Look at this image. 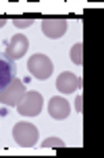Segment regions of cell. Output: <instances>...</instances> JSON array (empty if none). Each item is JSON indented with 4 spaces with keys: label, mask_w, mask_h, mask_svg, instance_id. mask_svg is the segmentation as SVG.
Wrapping results in <instances>:
<instances>
[{
    "label": "cell",
    "mask_w": 104,
    "mask_h": 158,
    "mask_svg": "<svg viewBox=\"0 0 104 158\" xmlns=\"http://www.w3.org/2000/svg\"><path fill=\"white\" fill-rule=\"evenodd\" d=\"M42 146H44V148H60V146H64V142L60 137H46V139L42 142Z\"/></svg>",
    "instance_id": "cell-11"
},
{
    "label": "cell",
    "mask_w": 104,
    "mask_h": 158,
    "mask_svg": "<svg viewBox=\"0 0 104 158\" xmlns=\"http://www.w3.org/2000/svg\"><path fill=\"white\" fill-rule=\"evenodd\" d=\"M13 137H15V142L19 146L31 148L40 139V131H38V127L33 125V123L21 121V123H15V127H13Z\"/></svg>",
    "instance_id": "cell-1"
},
{
    "label": "cell",
    "mask_w": 104,
    "mask_h": 158,
    "mask_svg": "<svg viewBox=\"0 0 104 158\" xmlns=\"http://www.w3.org/2000/svg\"><path fill=\"white\" fill-rule=\"evenodd\" d=\"M48 114L52 118H56V121H64L71 114V106H69V102L64 100L63 96H54L48 102Z\"/></svg>",
    "instance_id": "cell-8"
},
{
    "label": "cell",
    "mask_w": 104,
    "mask_h": 158,
    "mask_svg": "<svg viewBox=\"0 0 104 158\" xmlns=\"http://www.w3.org/2000/svg\"><path fill=\"white\" fill-rule=\"evenodd\" d=\"M69 29V21L67 19H56V17H50V19H42V33L50 40L63 38Z\"/></svg>",
    "instance_id": "cell-6"
},
{
    "label": "cell",
    "mask_w": 104,
    "mask_h": 158,
    "mask_svg": "<svg viewBox=\"0 0 104 158\" xmlns=\"http://www.w3.org/2000/svg\"><path fill=\"white\" fill-rule=\"evenodd\" d=\"M27 71L31 73L35 79H48L50 75H52V71H54V64H52V60H50V56L46 54H33L31 58H29V63H27Z\"/></svg>",
    "instance_id": "cell-2"
},
{
    "label": "cell",
    "mask_w": 104,
    "mask_h": 158,
    "mask_svg": "<svg viewBox=\"0 0 104 158\" xmlns=\"http://www.w3.org/2000/svg\"><path fill=\"white\" fill-rule=\"evenodd\" d=\"M42 106H44V100H42L40 92H25L21 102L17 104V110L23 117H35L42 112Z\"/></svg>",
    "instance_id": "cell-4"
},
{
    "label": "cell",
    "mask_w": 104,
    "mask_h": 158,
    "mask_svg": "<svg viewBox=\"0 0 104 158\" xmlns=\"http://www.w3.org/2000/svg\"><path fill=\"white\" fill-rule=\"evenodd\" d=\"M6 21H8L6 17H0V29H2V27H4V25H6Z\"/></svg>",
    "instance_id": "cell-14"
},
{
    "label": "cell",
    "mask_w": 104,
    "mask_h": 158,
    "mask_svg": "<svg viewBox=\"0 0 104 158\" xmlns=\"http://www.w3.org/2000/svg\"><path fill=\"white\" fill-rule=\"evenodd\" d=\"M25 96V85L19 77H13L4 89H0V102L4 106H17Z\"/></svg>",
    "instance_id": "cell-3"
},
{
    "label": "cell",
    "mask_w": 104,
    "mask_h": 158,
    "mask_svg": "<svg viewBox=\"0 0 104 158\" xmlns=\"http://www.w3.org/2000/svg\"><path fill=\"white\" fill-rule=\"evenodd\" d=\"M75 110L83 112V96H77V100H75Z\"/></svg>",
    "instance_id": "cell-13"
},
{
    "label": "cell",
    "mask_w": 104,
    "mask_h": 158,
    "mask_svg": "<svg viewBox=\"0 0 104 158\" xmlns=\"http://www.w3.org/2000/svg\"><path fill=\"white\" fill-rule=\"evenodd\" d=\"M6 114H8L6 108H0V117H6Z\"/></svg>",
    "instance_id": "cell-15"
},
{
    "label": "cell",
    "mask_w": 104,
    "mask_h": 158,
    "mask_svg": "<svg viewBox=\"0 0 104 158\" xmlns=\"http://www.w3.org/2000/svg\"><path fill=\"white\" fill-rule=\"evenodd\" d=\"M13 23H15L17 29H25V27H31L33 25V19H21V17H17Z\"/></svg>",
    "instance_id": "cell-12"
},
{
    "label": "cell",
    "mask_w": 104,
    "mask_h": 158,
    "mask_svg": "<svg viewBox=\"0 0 104 158\" xmlns=\"http://www.w3.org/2000/svg\"><path fill=\"white\" fill-rule=\"evenodd\" d=\"M81 77L79 75H75L71 71H63L56 79V89L60 92V94H73V92H77L81 87Z\"/></svg>",
    "instance_id": "cell-7"
},
{
    "label": "cell",
    "mask_w": 104,
    "mask_h": 158,
    "mask_svg": "<svg viewBox=\"0 0 104 158\" xmlns=\"http://www.w3.org/2000/svg\"><path fill=\"white\" fill-rule=\"evenodd\" d=\"M13 77H15V73H13V63H10L4 54H0V89H4Z\"/></svg>",
    "instance_id": "cell-9"
},
{
    "label": "cell",
    "mask_w": 104,
    "mask_h": 158,
    "mask_svg": "<svg viewBox=\"0 0 104 158\" xmlns=\"http://www.w3.org/2000/svg\"><path fill=\"white\" fill-rule=\"evenodd\" d=\"M71 60L75 64H83V44H75L71 48Z\"/></svg>",
    "instance_id": "cell-10"
},
{
    "label": "cell",
    "mask_w": 104,
    "mask_h": 158,
    "mask_svg": "<svg viewBox=\"0 0 104 158\" xmlns=\"http://www.w3.org/2000/svg\"><path fill=\"white\" fill-rule=\"evenodd\" d=\"M4 46H6V48H4V56L13 63V60H17V58L25 56L27 48H29V40L25 38L23 33H15V35L8 40Z\"/></svg>",
    "instance_id": "cell-5"
}]
</instances>
